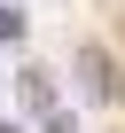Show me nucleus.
Segmentation results:
<instances>
[{
	"mask_svg": "<svg viewBox=\"0 0 125 133\" xmlns=\"http://www.w3.org/2000/svg\"><path fill=\"white\" fill-rule=\"evenodd\" d=\"M0 39H24V8L16 0H0Z\"/></svg>",
	"mask_w": 125,
	"mask_h": 133,
	"instance_id": "obj_3",
	"label": "nucleus"
},
{
	"mask_svg": "<svg viewBox=\"0 0 125 133\" xmlns=\"http://www.w3.org/2000/svg\"><path fill=\"white\" fill-rule=\"evenodd\" d=\"M24 102H31L55 133H71V125H63V110H55V78H47V71H24Z\"/></svg>",
	"mask_w": 125,
	"mask_h": 133,
	"instance_id": "obj_2",
	"label": "nucleus"
},
{
	"mask_svg": "<svg viewBox=\"0 0 125 133\" xmlns=\"http://www.w3.org/2000/svg\"><path fill=\"white\" fill-rule=\"evenodd\" d=\"M78 86H86V102H125V71H117V55L109 47H78Z\"/></svg>",
	"mask_w": 125,
	"mask_h": 133,
	"instance_id": "obj_1",
	"label": "nucleus"
},
{
	"mask_svg": "<svg viewBox=\"0 0 125 133\" xmlns=\"http://www.w3.org/2000/svg\"><path fill=\"white\" fill-rule=\"evenodd\" d=\"M0 133H16V125H0Z\"/></svg>",
	"mask_w": 125,
	"mask_h": 133,
	"instance_id": "obj_4",
	"label": "nucleus"
}]
</instances>
